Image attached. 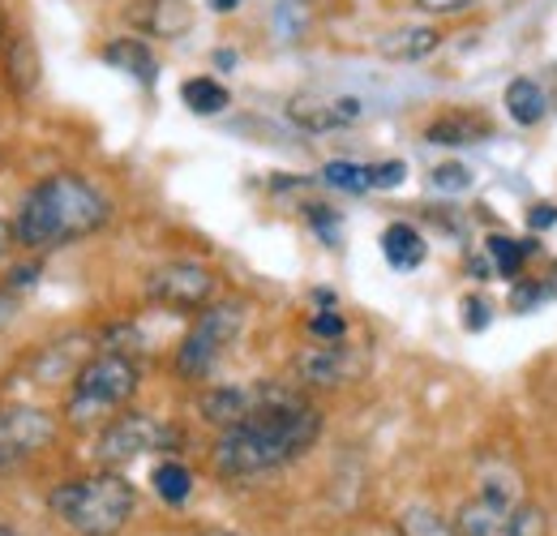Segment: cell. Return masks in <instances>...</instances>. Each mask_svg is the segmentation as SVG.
Returning a JSON list of instances; mask_svg holds the SVG:
<instances>
[{
	"label": "cell",
	"mask_w": 557,
	"mask_h": 536,
	"mask_svg": "<svg viewBox=\"0 0 557 536\" xmlns=\"http://www.w3.org/2000/svg\"><path fill=\"white\" fill-rule=\"evenodd\" d=\"M502 536H549V520H545V511H541V507L519 502V507L510 511L506 533H502Z\"/></svg>",
	"instance_id": "603a6c76"
},
{
	"label": "cell",
	"mask_w": 557,
	"mask_h": 536,
	"mask_svg": "<svg viewBox=\"0 0 557 536\" xmlns=\"http://www.w3.org/2000/svg\"><path fill=\"white\" fill-rule=\"evenodd\" d=\"M360 374V356L344 339H322L296 356V378L309 387H344Z\"/></svg>",
	"instance_id": "9c48e42d"
},
{
	"label": "cell",
	"mask_w": 557,
	"mask_h": 536,
	"mask_svg": "<svg viewBox=\"0 0 557 536\" xmlns=\"http://www.w3.org/2000/svg\"><path fill=\"white\" fill-rule=\"evenodd\" d=\"M146 296L168 309H202L214 296V275L202 263H163L150 270Z\"/></svg>",
	"instance_id": "ba28073f"
},
{
	"label": "cell",
	"mask_w": 557,
	"mask_h": 536,
	"mask_svg": "<svg viewBox=\"0 0 557 536\" xmlns=\"http://www.w3.org/2000/svg\"><path fill=\"white\" fill-rule=\"evenodd\" d=\"M283 4H296V9H300V4H309V0H283Z\"/></svg>",
	"instance_id": "e575fe53"
},
{
	"label": "cell",
	"mask_w": 557,
	"mask_h": 536,
	"mask_svg": "<svg viewBox=\"0 0 557 536\" xmlns=\"http://www.w3.org/2000/svg\"><path fill=\"white\" fill-rule=\"evenodd\" d=\"M103 61L125 69V73L138 77V82H154V57H150V48L138 44V39H116V44H108V48H103Z\"/></svg>",
	"instance_id": "9a60e30c"
},
{
	"label": "cell",
	"mask_w": 557,
	"mask_h": 536,
	"mask_svg": "<svg viewBox=\"0 0 557 536\" xmlns=\"http://www.w3.org/2000/svg\"><path fill=\"white\" fill-rule=\"evenodd\" d=\"M0 536H17V533H13V528H9V524H4V520H0Z\"/></svg>",
	"instance_id": "836d02e7"
},
{
	"label": "cell",
	"mask_w": 557,
	"mask_h": 536,
	"mask_svg": "<svg viewBox=\"0 0 557 536\" xmlns=\"http://www.w3.org/2000/svg\"><path fill=\"white\" fill-rule=\"evenodd\" d=\"M554 219H557L554 206H541V210H532V219H528V223H532V228H549Z\"/></svg>",
	"instance_id": "4dcf8cb0"
},
{
	"label": "cell",
	"mask_w": 557,
	"mask_h": 536,
	"mask_svg": "<svg viewBox=\"0 0 557 536\" xmlns=\"http://www.w3.org/2000/svg\"><path fill=\"white\" fill-rule=\"evenodd\" d=\"M9 82L17 90H30L35 86V48L26 39H13V48H9Z\"/></svg>",
	"instance_id": "cb8c5ba5"
},
{
	"label": "cell",
	"mask_w": 557,
	"mask_h": 536,
	"mask_svg": "<svg viewBox=\"0 0 557 536\" xmlns=\"http://www.w3.org/2000/svg\"><path fill=\"white\" fill-rule=\"evenodd\" d=\"M267 391H271V387H262V391H245V387L207 391V395H202V416H207L210 425H219V429H232V425H240L258 403L267 400Z\"/></svg>",
	"instance_id": "8fae6325"
},
{
	"label": "cell",
	"mask_w": 557,
	"mask_h": 536,
	"mask_svg": "<svg viewBox=\"0 0 557 536\" xmlns=\"http://www.w3.org/2000/svg\"><path fill=\"white\" fill-rule=\"evenodd\" d=\"M13 318H17V296H13V288H0V331H4Z\"/></svg>",
	"instance_id": "f546056e"
},
{
	"label": "cell",
	"mask_w": 557,
	"mask_h": 536,
	"mask_svg": "<svg viewBox=\"0 0 557 536\" xmlns=\"http://www.w3.org/2000/svg\"><path fill=\"white\" fill-rule=\"evenodd\" d=\"M528 254H532V245H519L515 236H488V258H493L497 275H519Z\"/></svg>",
	"instance_id": "7402d4cb"
},
{
	"label": "cell",
	"mask_w": 557,
	"mask_h": 536,
	"mask_svg": "<svg viewBox=\"0 0 557 536\" xmlns=\"http://www.w3.org/2000/svg\"><path fill=\"white\" fill-rule=\"evenodd\" d=\"M168 438H172V434H168L154 416H146V412H121V416L103 429V438H99V460H103L108 468H121V464L141 460L146 451H163Z\"/></svg>",
	"instance_id": "8992f818"
},
{
	"label": "cell",
	"mask_w": 557,
	"mask_h": 536,
	"mask_svg": "<svg viewBox=\"0 0 557 536\" xmlns=\"http://www.w3.org/2000/svg\"><path fill=\"white\" fill-rule=\"evenodd\" d=\"M57 425L48 412L39 407H4L0 412V472L9 468H22L26 460H35L48 442H52Z\"/></svg>",
	"instance_id": "52a82bcc"
},
{
	"label": "cell",
	"mask_w": 557,
	"mask_h": 536,
	"mask_svg": "<svg viewBox=\"0 0 557 536\" xmlns=\"http://www.w3.org/2000/svg\"><path fill=\"white\" fill-rule=\"evenodd\" d=\"M404 181H408V163H399V159L369 168V185H373V190H395V185H404Z\"/></svg>",
	"instance_id": "484cf974"
},
{
	"label": "cell",
	"mask_w": 557,
	"mask_h": 536,
	"mask_svg": "<svg viewBox=\"0 0 557 536\" xmlns=\"http://www.w3.org/2000/svg\"><path fill=\"white\" fill-rule=\"evenodd\" d=\"M189 489H194V476H189L185 464H172V460H168V464H159V468H154V494H159L163 502H172V507H176V502H185V498H189Z\"/></svg>",
	"instance_id": "ffe728a7"
},
{
	"label": "cell",
	"mask_w": 557,
	"mask_h": 536,
	"mask_svg": "<svg viewBox=\"0 0 557 536\" xmlns=\"http://www.w3.org/2000/svg\"><path fill=\"white\" fill-rule=\"evenodd\" d=\"M309 331L318 339H344V318H339V314H318V318L309 322Z\"/></svg>",
	"instance_id": "83f0119b"
},
{
	"label": "cell",
	"mask_w": 557,
	"mask_h": 536,
	"mask_svg": "<svg viewBox=\"0 0 557 536\" xmlns=\"http://www.w3.org/2000/svg\"><path fill=\"white\" fill-rule=\"evenodd\" d=\"M9 241H13V228H9V223H4V219H0V254H4V249H9Z\"/></svg>",
	"instance_id": "1f68e13d"
},
{
	"label": "cell",
	"mask_w": 557,
	"mask_h": 536,
	"mask_svg": "<svg viewBox=\"0 0 557 536\" xmlns=\"http://www.w3.org/2000/svg\"><path fill=\"white\" fill-rule=\"evenodd\" d=\"M433 190H446V194L472 190V168H463V163H442V168H433Z\"/></svg>",
	"instance_id": "d4e9b609"
},
{
	"label": "cell",
	"mask_w": 557,
	"mask_h": 536,
	"mask_svg": "<svg viewBox=\"0 0 557 536\" xmlns=\"http://www.w3.org/2000/svg\"><path fill=\"white\" fill-rule=\"evenodd\" d=\"M108 215H112V206L90 181H82L73 172H57L22 198L17 219H13V241L26 249H61V245H73V241L99 232L108 223Z\"/></svg>",
	"instance_id": "7a4b0ae2"
},
{
	"label": "cell",
	"mask_w": 557,
	"mask_h": 536,
	"mask_svg": "<svg viewBox=\"0 0 557 536\" xmlns=\"http://www.w3.org/2000/svg\"><path fill=\"white\" fill-rule=\"evenodd\" d=\"M0 44H4V22H0Z\"/></svg>",
	"instance_id": "d590c367"
},
{
	"label": "cell",
	"mask_w": 557,
	"mask_h": 536,
	"mask_svg": "<svg viewBox=\"0 0 557 536\" xmlns=\"http://www.w3.org/2000/svg\"><path fill=\"white\" fill-rule=\"evenodd\" d=\"M240 327H245V305H236V301L207 305V309L198 314L194 331H189L185 343H181V352H176V374L189 378V382L207 378L210 369L219 365V356L236 343Z\"/></svg>",
	"instance_id": "5b68a950"
},
{
	"label": "cell",
	"mask_w": 557,
	"mask_h": 536,
	"mask_svg": "<svg viewBox=\"0 0 557 536\" xmlns=\"http://www.w3.org/2000/svg\"><path fill=\"white\" fill-rule=\"evenodd\" d=\"M181 99H185V108L198 112V117H214V112L227 108V90H223L214 77H189V82L181 86Z\"/></svg>",
	"instance_id": "ac0fdd59"
},
{
	"label": "cell",
	"mask_w": 557,
	"mask_h": 536,
	"mask_svg": "<svg viewBox=\"0 0 557 536\" xmlns=\"http://www.w3.org/2000/svg\"><path fill=\"white\" fill-rule=\"evenodd\" d=\"M399 536H459V528L446 524L433 507H408L399 515Z\"/></svg>",
	"instance_id": "d6986e66"
},
{
	"label": "cell",
	"mask_w": 557,
	"mask_h": 536,
	"mask_svg": "<svg viewBox=\"0 0 557 536\" xmlns=\"http://www.w3.org/2000/svg\"><path fill=\"white\" fill-rule=\"evenodd\" d=\"M322 176H326V185H335V190H344V194H364V190H373V185H369V168L348 163V159H331V163L322 168Z\"/></svg>",
	"instance_id": "44dd1931"
},
{
	"label": "cell",
	"mask_w": 557,
	"mask_h": 536,
	"mask_svg": "<svg viewBox=\"0 0 557 536\" xmlns=\"http://www.w3.org/2000/svg\"><path fill=\"white\" fill-rule=\"evenodd\" d=\"M287 117L309 134H326V130H344L360 117V99H309V95H300L287 103Z\"/></svg>",
	"instance_id": "30bf717a"
},
{
	"label": "cell",
	"mask_w": 557,
	"mask_h": 536,
	"mask_svg": "<svg viewBox=\"0 0 557 536\" xmlns=\"http://www.w3.org/2000/svg\"><path fill=\"white\" fill-rule=\"evenodd\" d=\"M138 395V365L125 352H99L73 374V395L65 416L77 429H95L112 421L125 403Z\"/></svg>",
	"instance_id": "277c9868"
},
{
	"label": "cell",
	"mask_w": 557,
	"mask_h": 536,
	"mask_svg": "<svg viewBox=\"0 0 557 536\" xmlns=\"http://www.w3.org/2000/svg\"><path fill=\"white\" fill-rule=\"evenodd\" d=\"M240 0H210V9H219V13H227V9H236Z\"/></svg>",
	"instance_id": "d6a6232c"
},
{
	"label": "cell",
	"mask_w": 557,
	"mask_h": 536,
	"mask_svg": "<svg viewBox=\"0 0 557 536\" xmlns=\"http://www.w3.org/2000/svg\"><path fill=\"white\" fill-rule=\"evenodd\" d=\"M382 254L395 270H417L424 263V236H420L412 223H391L382 232Z\"/></svg>",
	"instance_id": "4fadbf2b"
},
{
	"label": "cell",
	"mask_w": 557,
	"mask_h": 536,
	"mask_svg": "<svg viewBox=\"0 0 557 536\" xmlns=\"http://www.w3.org/2000/svg\"><path fill=\"white\" fill-rule=\"evenodd\" d=\"M506 112H510L519 125H541L545 112H549V99H545V90H541L532 77H515V82L506 86Z\"/></svg>",
	"instance_id": "5bb4252c"
},
{
	"label": "cell",
	"mask_w": 557,
	"mask_h": 536,
	"mask_svg": "<svg viewBox=\"0 0 557 536\" xmlns=\"http://www.w3.org/2000/svg\"><path fill=\"white\" fill-rule=\"evenodd\" d=\"M207 536H227V533H207Z\"/></svg>",
	"instance_id": "8d00e7d4"
},
{
	"label": "cell",
	"mask_w": 557,
	"mask_h": 536,
	"mask_svg": "<svg viewBox=\"0 0 557 536\" xmlns=\"http://www.w3.org/2000/svg\"><path fill=\"white\" fill-rule=\"evenodd\" d=\"M476 0H417L420 13H429V17H455V13H468Z\"/></svg>",
	"instance_id": "4316f807"
},
{
	"label": "cell",
	"mask_w": 557,
	"mask_h": 536,
	"mask_svg": "<svg viewBox=\"0 0 557 536\" xmlns=\"http://www.w3.org/2000/svg\"><path fill=\"white\" fill-rule=\"evenodd\" d=\"M437 44H442V35L433 26H399L377 39V52L386 61H424L437 52Z\"/></svg>",
	"instance_id": "7c38bea8"
},
{
	"label": "cell",
	"mask_w": 557,
	"mask_h": 536,
	"mask_svg": "<svg viewBox=\"0 0 557 536\" xmlns=\"http://www.w3.org/2000/svg\"><path fill=\"white\" fill-rule=\"evenodd\" d=\"M48 507L77 536H116L129 524V515L138 507V494L125 476L99 472V476H77V480L57 485L48 494Z\"/></svg>",
	"instance_id": "3957f363"
},
{
	"label": "cell",
	"mask_w": 557,
	"mask_h": 536,
	"mask_svg": "<svg viewBox=\"0 0 557 536\" xmlns=\"http://www.w3.org/2000/svg\"><path fill=\"white\" fill-rule=\"evenodd\" d=\"M138 22L146 31H154V35H181L185 26H189V9L181 4V0H150L146 4V13H138Z\"/></svg>",
	"instance_id": "2e32d148"
},
{
	"label": "cell",
	"mask_w": 557,
	"mask_h": 536,
	"mask_svg": "<svg viewBox=\"0 0 557 536\" xmlns=\"http://www.w3.org/2000/svg\"><path fill=\"white\" fill-rule=\"evenodd\" d=\"M322 434V412L300 403L296 395L271 387L240 425L223 429L214 442L210 464L227 480H245L258 472H275L292 460H300Z\"/></svg>",
	"instance_id": "6da1fadb"
},
{
	"label": "cell",
	"mask_w": 557,
	"mask_h": 536,
	"mask_svg": "<svg viewBox=\"0 0 557 536\" xmlns=\"http://www.w3.org/2000/svg\"><path fill=\"white\" fill-rule=\"evenodd\" d=\"M463 309H468V314H463V327H468V331H481V327L488 322V314H485L488 305H485V301H468Z\"/></svg>",
	"instance_id": "f1b7e54d"
},
{
	"label": "cell",
	"mask_w": 557,
	"mask_h": 536,
	"mask_svg": "<svg viewBox=\"0 0 557 536\" xmlns=\"http://www.w3.org/2000/svg\"><path fill=\"white\" fill-rule=\"evenodd\" d=\"M488 134V125L481 117H468V112H459V117H442V121H433L429 125V142H442V146H459V142H481Z\"/></svg>",
	"instance_id": "e0dca14e"
}]
</instances>
